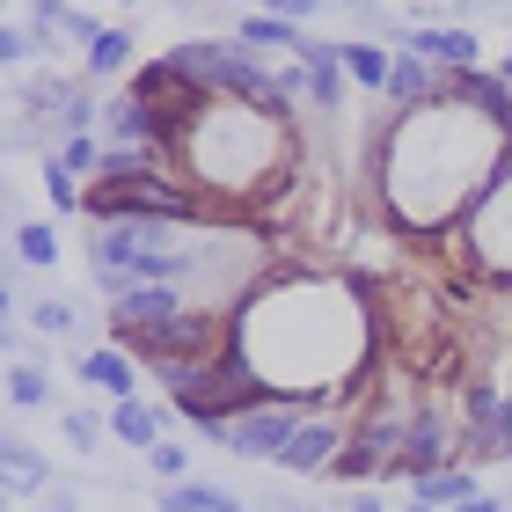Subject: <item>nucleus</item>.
Instances as JSON below:
<instances>
[{
    "mask_svg": "<svg viewBox=\"0 0 512 512\" xmlns=\"http://www.w3.org/2000/svg\"><path fill=\"white\" fill-rule=\"evenodd\" d=\"M110 425H118V439H132V447H161V439H154V410H139V403H125Z\"/></svg>",
    "mask_w": 512,
    "mask_h": 512,
    "instance_id": "6ab92c4d",
    "label": "nucleus"
},
{
    "mask_svg": "<svg viewBox=\"0 0 512 512\" xmlns=\"http://www.w3.org/2000/svg\"><path fill=\"white\" fill-rule=\"evenodd\" d=\"M8 476H15V483H37V476H44L37 447H22V439H8Z\"/></svg>",
    "mask_w": 512,
    "mask_h": 512,
    "instance_id": "4be33fe9",
    "label": "nucleus"
},
{
    "mask_svg": "<svg viewBox=\"0 0 512 512\" xmlns=\"http://www.w3.org/2000/svg\"><path fill=\"white\" fill-rule=\"evenodd\" d=\"M352 512H381V505H352Z\"/></svg>",
    "mask_w": 512,
    "mask_h": 512,
    "instance_id": "7c9ffc66",
    "label": "nucleus"
},
{
    "mask_svg": "<svg viewBox=\"0 0 512 512\" xmlns=\"http://www.w3.org/2000/svg\"><path fill=\"white\" fill-rule=\"evenodd\" d=\"M8 395H15L22 410H37V403H52V381H44L37 366H15V374H8Z\"/></svg>",
    "mask_w": 512,
    "mask_h": 512,
    "instance_id": "a211bd4d",
    "label": "nucleus"
},
{
    "mask_svg": "<svg viewBox=\"0 0 512 512\" xmlns=\"http://www.w3.org/2000/svg\"><path fill=\"white\" fill-rule=\"evenodd\" d=\"M235 96H249L256 110H286V96H293V81H271V74H256V66H242Z\"/></svg>",
    "mask_w": 512,
    "mask_h": 512,
    "instance_id": "ddd939ff",
    "label": "nucleus"
},
{
    "mask_svg": "<svg viewBox=\"0 0 512 512\" xmlns=\"http://www.w3.org/2000/svg\"><path fill=\"white\" fill-rule=\"evenodd\" d=\"M147 469H154V476H183V469H191V454L161 439V447H147Z\"/></svg>",
    "mask_w": 512,
    "mask_h": 512,
    "instance_id": "5701e85b",
    "label": "nucleus"
},
{
    "mask_svg": "<svg viewBox=\"0 0 512 512\" xmlns=\"http://www.w3.org/2000/svg\"><path fill=\"white\" fill-rule=\"evenodd\" d=\"M37 330H74V308L66 300H37Z\"/></svg>",
    "mask_w": 512,
    "mask_h": 512,
    "instance_id": "a878e982",
    "label": "nucleus"
},
{
    "mask_svg": "<svg viewBox=\"0 0 512 512\" xmlns=\"http://www.w3.org/2000/svg\"><path fill=\"white\" fill-rule=\"evenodd\" d=\"M352 74H359V81H381V88H388V59H381V52H366V44H359V52H352Z\"/></svg>",
    "mask_w": 512,
    "mask_h": 512,
    "instance_id": "393cba45",
    "label": "nucleus"
},
{
    "mask_svg": "<svg viewBox=\"0 0 512 512\" xmlns=\"http://www.w3.org/2000/svg\"><path fill=\"white\" fill-rule=\"evenodd\" d=\"M96 388H110V395H132V359H118V352H88V366H81Z\"/></svg>",
    "mask_w": 512,
    "mask_h": 512,
    "instance_id": "4468645a",
    "label": "nucleus"
},
{
    "mask_svg": "<svg viewBox=\"0 0 512 512\" xmlns=\"http://www.w3.org/2000/svg\"><path fill=\"white\" fill-rule=\"evenodd\" d=\"M59 169H103V154L88 147V139H66V147H59Z\"/></svg>",
    "mask_w": 512,
    "mask_h": 512,
    "instance_id": "b1692460",
    "label": "nucleus"
},
{
    "mask_svg": "<svg viewBox=\"0 0 512 512\" xmlns=\"http://www.w3.org/2000/svg\"><path fill=\"white\" fill-rule=\"evenodd\" d=\"M403 461L417 476H432L439 461H447V432H439V417H410V425H403Z\"/></svg>",
    "mask_w": 512,
    "mask_h": 512,
    "instance_id": "0eeeda50",
    "label": "nucleus"
},
{
    "mask_svg": "<svg viewBox=\"0 0 512 512\" xmlns=\"http://www.w3.org/2000/svg\"><path fill=\"white\" fill-rule=\"evenodd\" d=\"M461 512H498V505H491V498H469V505H461Z\"/></svg>",
    "mask_w": 512,
    "mask_h": 512,
    "instance_id": "c756f323",
    "label": "nucleus"
},
{
    "mask_svg": "<svg viewBox=\"0 0 512 512\" xmlns=\"http://www.w3.org/2000/svg\"><path fill=\"white\" fill-rule=\"evenodd\" d=\"M110 132H125L132 147H147V139H161L169 125H161V118H154V110L139 103V96H125V103H110Z\"/></svg>",
    "mask_w": 512,
    "mask_h": 512,
    "instance_id": "9d476101",
    "label": "nucleus"
},
{
    "mask_svg": "<svg viewBox=\"0 0 512 512\" xmlns=\"http://www.w3.org/2000/svg\"><path fill=\"white\" fill-rule=\"evenodd\" d=\"M161 512H235V498H227V491H205V483H176V491L161 498Z\"/></svg>",
    "mask_w": 512,
    "mask_h": 512,
    "instance_id": "f8f14e48",
    "label": "nucleus"
},
{
    "mask_svg": "<svg viewBox=\"0 0 512 512\" xmlns=\"http://www.w3.org/2000/svg\"><path fill=\"white\" fill-rule=\"evenodd\" d=\"M410 44H417L425 59H439V66H461V74L476 66V37H469V30H417Z\"/></svg>",
    "mask_w": 512,
    "mask_h": 512,
    "instance_id": "6e6552de",
    "label": "nucleus"
},
{
    "mask_svg": "<svg viewBox=\"0 0 512 512\" xmlns=\"http://www.w3.org/2000/svg\"><path fill=\"white\" fill-rule=\"evenodd\" d=\"M96 213H110V220H191V198L161 176H118L96 191Z\"/></svg>",
    "mask_w": 512,
    "mask_h": 512,
    "instance_id": "f257e3e1",
    "label": "nucleus"
},
{
    "mask_svg": "<svg viewBox=\"0 0 512 512\" xmlns=\"http://www.w3.org/2000/svg\"><path fill=\"white\" fill-rule=\"evenodd\" d=\"M132 344L147 359H191V352H205V322L198 315H169V322H154V330H132Z\"/></svg>",
    "mask_w": 512,
    "mask_h": 512,
    "instance_id": "39448f33",
    "label": "nucleus"
},
{
    "mask_svg": "<svg viewBox=\"0 0 512 512\" xmlns=\"http://www.w3.org/2000/svg\"><path fill=\"white\" fill-rule=\"evenodd\" d=\"M242 37H249V44H286V52H300V44H308V37H300L293 22H286V15H256V22H249Z\"/></svg>",
    "mask_w": 512,
    "mask_h": 512,
    "instance_id": "f3484780",
    "label": "nucleus"
},
{
    "mask_svg": "<svg viewBox=\"0 0 512 512\" xmlns=\"http://www.w3.org/2000/svg\"><path fill=\"white\" fill-rule=\"evenodd\" d=\"M271 8H278V15H315L322 0H271Z\"/></svg>",
    "mask_w": 512,
    "mask_h": 512,
    "instance_id": "c85d7f7f",
    "label": "nucleus"
},
{
    "mask_svg": "<svg viewBox=\"0 0 512 512\" xmlns=\"http://www.w3.org/2000/svg\"><path fill=\"white\" fill-rule=\"evenodd\" d=\"M15 249H22V264H52V256H59L52 227H22V235H15Z\"/></svg>",
    "mask_w": 512,
    "mask_h": 512,
    "instance_id": "412c9836",
    "label": "nucleus"
},
{
    "mask_svg": "<svg viewBox=\"0 0 512 512\" xmlns=\"http://www.w3.org/2000/svg\"><path fill=\"white\" fill-rule=\"evenodd\" d=\"M0 52H8V59H30L37 37H30V30H8V37H0Z\"/></svg>",
    "mask_w": 512,
    "mask_h": 512,
    "instance_id": "bb28decb",
    "label": "nucleus"
},
{
    "mask_svg": "<svg viewBox=\"0 0 512 512\" xmlns=\"http://www.w3.org/2000/svg\"><path fill=\"white\" fill-rule=\"evenodd\" d=\"M125 59H132V37L125 30H96V37H88V66H96V74H118Z\"/></svg>",
    "mask_w": 512,
    "mask_h": 512,
    "instance_id": "2eb2a0df",
    "label": "nucleus"
},
{
    "mask_svg": "<svg viewBox=\"0 0 512 512\" xmlns=\"http://www.w3.org/2000/svg\"><path fill=\"white\" fill-rule=\"evenodd\" d=\"M461 103H483V110H498V118L512 110V103H505V88H498V81H483V74H461Z\"/></svg>",
    "mask_w": 512,
    "mask_h": 512,
    "instance_id": "aec40b11",
    "label": "nucleus"
},
{
    "mask_svg": "<svg viewBox=\"0 0 512 512\" xmlns=\"http://www.w3.org/2000/svg\"><path fill=\"white\" fill-rule=\"evenodd\" d=\"M44 183H52V198H59V205H74V176H66L59 161H52V169H44Z\"/></svg>",
    "mask_w": 512,
    "mask_h": 512,
    "instance_id": "cd10ccee",
    "label": "nucleus"
},
{
    "mask_svg": "<svg viewBox=\"0 0 512 512\" xmlns=\"http://www.w3.org/2000/svg\"><path fill=\"white\" fill-rule=\"evenodd\" d=\"M293 410H256V417H227V425H220V439H227V447H235V454H256V461H271V454H286L293 447Z\"/></svg>",
    "mask_w": 512,
    "mask_h": 512,
    "instance_id": "f03ea898",
    "label": "nucleus"
},
{
    "mask_svg": "<svg viewBox=\"0 0 512 512\" xmlns=\"http://www.w3.org/2000/svg\"><path fill=\"white\" fill-rule=\"evenodd\" d=\"M505 81H512V59H505Z\"/></svg>",
    "mask_w": 512,
    "mask_h": 512,
    "instance_id": "2f4dec72",
    "label": "nucleus"
},
{
    "mask_svg": "<svg viewBox=\"0 0 512 512\" xmlns=\"http://www.w3.org/2000/svg\"><path fill=\"white\" fill-rule=\"evenodd\" d=\"M132 96L147 103L161 125H176V118H191V110H198V81H183L176 66L161 59V66H147V74H139V88H132Z\"/></svg>",
    "mask_w": 512,
    "mask_h": 512,
    "instance_id": "7ed1b4c3",
    "label": "nucleus"
},
{
    "mask_svg": "<svg viewBox=\"0 0 512 512\" xmlns=\"http://www.w3.org/2000/svg\"><path fill=\"white\" fill-rule=\"evenodd\" d=\"M417 498H425V505H432V498H454V505H469V498H476V483L461 476V469H432V476H417Z\"/></svg>",
    "mask_w": 512,
    "mask_h": 512,
    "instance_id": "dca6fc26",
    "label": "nucleus"
},
{
    "mask_svg": "<svg viewBox=\"0 0 512 512\" xmlns=\"http://www.w3.org/2000/svg\"><path fill=\"white\" fill-rule=\"evenodd\" d=\"M388 96H395V103H425V96H432L425 59H395V66H388Z\"/></svg>",
    "mask_w": 512,
    "mask_h": 512,
    "instance_id": "9b49d317",
    "label": "nucleus"
},
{
    "mask_svg": "<svg viewBox=\"0 0 512 512\" xmlns=\"http://www.w3.org/2000/svg\"><path fill=\"white\" fill-rule=\"evenodd\" d=\"M330 447H337V432H330V425H300V432H293V447L278 454V461H286V469H300V476H315L322 461H330Z\"/></svg>",
    "mask_w": 512,
    "mask_h": 512,
    "instance_id": "1a4fd4ad",
    "label": "nucleus"
},
{
    "mask_svg": "<svg viewBox=\"0 0 512 512\" xmlns=\"http://www.w3.org/2000/svg\"><path fill=\"white\" fill-rule=\"evenodd\" d=\"M505 125H512V110H505Z\"/></svg>",
    "mask_w": 512,
    "mask_h": 512,
    "instance_id": "473e14b6",
    "label": "nucleus"
},
{
    "mask_svg": "<svg viewBox=\"0 0 512 512\" xmlns=\"http://www.w3.org/2000/svg\"><path fill=\"white\" fill-rule=\"evenodd\" d=\"M169 66H176L183 81H198V88H235L249 59H235L227 44H176V52H169Z\"/></svg>",
    "mask_w": 512,
    "mask_h": 512,
    "instance_id": "20e7f679",
    "label": "nucleus"
},
{
    "mask_svg": "<svg viewBox=\"0 0 512 512\" xmlns=\"http://www.w3.org/2000/svg\"><path fill=\"white\" fill-rule=\"evenodd\" d=\"M110 315L125 330H154V322L176 315V286H132V293H110Z\"/></svg>",
    "mask_w": 512,
    "mask_h": 512,
    "instance_id": "423d86ee",
    "label": "nucleus"
}]
</instances>
